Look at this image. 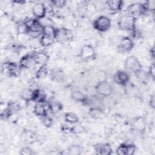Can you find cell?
Listing matches in <instances>:
<instances>
[{
	"label": "cell",
	"mask_w": 155,
	"mask_h": 155,
	"mask_svg": "<svg viewBox=\"0 0 155 155\" xmlns=\"http://www.w3.org/2000/svg\"><path fill=\"white\" fill-rule=\"evenodd\" d=\"M111 25V19L108 16L104 15L98 16L93 23L94 28L99 32H105L108 31Z\"/></svg>",
	"instance_id": "cell-5"
},
{
	"label": "cell",
	"mask_w": 155,
	"mask_h": 155,
	"mask_svg": "<svg viewBox=\"0 0 155 155\" xmlns=\"http://www.w3.org/2000/svg\"><path fill=\"white\" fill-rule=\"evenodd\" d=\"M108 8L113 12H117L122 10L124 6V2L120 0H110L105 1Z\"/></svg>",
	"instance_id": "cell-17"
},
{
	"label": "cell",
	"mask_w": 155,
	"mask_h": 155,
	"mask_svg": "<svg viewBox=\"0 0 155 155\" xmlns=\"http://www.w3.org/2000/svg\"><path fill=\"white\" fill-rule=\"evenodd\" d=\"M42 124L45 127L48 128L52 125V124L53 123V120L51 117H50L47 115V116L42 117Z\"/></svg>",
	"instance_id": "cell-32"
},
{
	"label": "cell",
	"mask_w": 155,
	"mask_h": 155,
	"mask_svg": "<svg viewBox=\"0 0 155 155\" xmlns=\"http://www.w3.org/2000/svg\"><path fill=\"white\" fill-rule=\"evenodd\" d=\"M150 56L151 57V58L153 59H154V55H155V54H154V53H155V51H154V46H153L150 49Z\"/></svg>",
	"instance_id": "cell-37"
},
{
	"label": "cell",
	"mask_w": 155,
	"mask_h": 155,
	"mask_svg": "<svg viewBox=\"0 0 155 155\" xmlns=\"http://www.w3.org/2000/svg\"><path fill=\"white\" fill-rule=\"evenodd\" d=\"M136 18L127 13L119 18L117 22V25L122 30L132 32L136 28Z\"/></svg>",
	"instance_id": "cell-1"
},
{
	"label": "cell",
	"mask_w": 155,
	"mask_h": 155,
	"mask_svg": "<svg viewBox=\"0 0 155 155\" xmlns=\"http://www.w3.org/2000/svg\"><path fill=\"white\" fill-rule=\"evenodd\" d=\"M35 90L31 88H25L21 93V97L26 102H29L34 101Z\"/></svg>",
	"instance_id": "cell-21"
},
{
	"label": "cell",
	"mask_w": 155,
	"mask_h": 155,
	"mask_svg": "<svg viewBox=\"0 0 155 155\" xmlns=\"http://www.w3.org/2000/svg\"><path fill=\"white\" fill-rule=\"evenodd\" d=\"M64 120L67 123H69L71 124H74L78 123L79 117L74 113L67 112V113H65L64 114Z\"/></svg>",
	"instance_id": "cell-25"
},
{
	"label": "cell",
	"mask_w": 155,
	"mask_h": 155,
	"mask_svg": "<svg viewBox=\"0 0 155 155\" xmlns=\"http://www.w3.org/2000/svg\"><path fill=\"white\" fill-rule=\"evenodd\" d=\"M33 64H35L33 58V54H24L21 58L19 61V64L22 69L23 68L27 69L30 68V67L33 65Z\"/></svg>",
	"instance_id": "cell-18"
},
{
	"label": "cell",
	"mask_w": 155,
	"mask_h": 155,
	"mask_svg": "<svg viewBox=\"0 0 155 155\" xmlns=\"http://www.w3.org/2000/svg\"><path fill=\"white\" fill-rule=\"evenodd\" d=\"M125 68L131 73L138 74L142 71V66L139 59L133 55L129 56L127 58L124 62Z\"/></svg>",
	"instance_id": "cell-4"
},
{
	"label": "cell",
	"mask_w": 155,
	"mask_h": 155,
	"mask_svg": "<svg viewBox=\"0 0 155 155\" xmlns=\"http://www.w3.org/2000/svg\"><path fill=\"white\" fill-rule=\"evenodd\" d=\"M57 31V28L53 27L50 24H46L43 25L42 28V33L44 35H47L50 36H54L55 38V35Z\"/></svg>",
	"instance_id": "cell-26"
},
{
	"label": "cell",
	"mask_w": 155,
	"mask_h": 155,
	"mask_svg": "<svg viewBox=\"0 0 155 155\" xmlns=\"http://www.w3.org/2000/svg\"><path fill=\"white\" fill-rule=\"evenodd\" d=\"M55 40V38L52 36L42 34L39 38V44L42 47H48L53 44Z\"/></svg>",
	"instance_id": "cell-23"
},
{
	"label": "cell",
	"mask_w": 155,
	"mask_h": 155,
	"mask_svg": "<svg viewBox=\"0 0 155 155\" xmlns=\"http://www.w3.org/2000/svg\"><path fill=\"white\" fill-rule=\"evenodd\" d=\"M67 153L70 155H79L82 153V148L78 145H71L68 148Z\"/></svg>",
	"instance_id": "cell-27"
},
{
	"label": "cell",
	"mask_w": 155,
	"mask_h": 155,
	"mask_svg": "<svg viewBox=\"0 0 155 155\" xmlns=\"http://www.w3.org/2000/svg\"><path fill=\"white\" fill-rule=\"evenodd\" d=\"M48 110V104L46 105L45 102H37L34 105L33 113L36 116L43 117L47 115Z\"/></svg>",
	"instance_id": "cell-14"
},
{
	"label": "cell",
	"mask_w": 155,
	"mask_h": 155,
	"mask_svg": "<svg viewBox=\"0 0 155 155\" xmlns=\"http://www.w3.org/2000/svg\"><path fill=\"white\" fill-rule=\"evenodd\" d=\"M67 4V1L64 0H56V1H51V5L55 8H61L65 6Z\"/></svg>",
	"instance_id": "cell-31"
},
{
	"label": "cell",
	"mask_w": 155,
	"mask_h": 155,
	"mask_svg": "<svg viewBox=\"0 0 155 155\" xmlns=\"http://www.w3.org/2000/svg\"><path fill=\"white\" fill-rule=\"evenodd\" d=\"M104 111L103 107H90L88 110V114L90 116L94 119H99L102 118L104 116Z\"/></svg>",
	"instance_id": "cell-20"
},
{
	"label": "cell",
	"mask_w": 155,
	"mask_h": 155,
	"mask_svg": "<svg viewBox=\"0 0 155 155\" xmlns=\"http://www.w3.org/2000/svg\"><path fill=\"white\" fill-rule=\"evenodd\" d=\"M95 90L97 94L102 97L110 96L113 93L112 85L107 81H101L95 86Z\"/></svg>",
	"instance_id": "cell-6"
},
{
	"label": "cell",
	"mask_w": 155,
	"mask_h": 155,
	"mask_svg": "<svg viewBox=\"0 0 155 155\" xmlns=\"http://www.w3.org/2000/svg\"><path fill=\"white\" fill-rule=\"evenodd\" d=\"M155 71H154V63H152L150 67H149V70H148V74L150 75V76L154 79V74H155Z\"/></svg>",
	"instance_id": "cell-35"
},
{
	"label": "cell",
	"mask_w": 155,
	"mask_h": 155,
	"mask_svg": "<svg viewBox=\"0 0 155 155\" xmlns=\"http://www.w3.org/2000/svg\"><path fill=\"white\" fill-rule=\"evenodd\" d=\"M48 110L53 114L60 112L63 109L62 104L57 101H52L48 103Z\"/></svg>",
	"instance_id": "cell-22"
},
{
	"label": "cell",
	"mask_w": 155,
	"mask_h": 155,
	"mask_svg": "<svg viewBox=\"0 0 155 155\" xmlns=\"http://www.w3.org/2000/svg\"><path fill=\"white\" fill-rule=\"evenodd\" d=\"M136 150L135 145L133 143L127 144V155H132L134 154Z\"/></svg>",
	"instance_id": "cell-34"
},
{
	"label": "cell",
	"mask_w": 155,
	"mask_h": 155,
	"mask_svg": "<svg viewBox=\"0 0 155 155\" xmlns=\"http://www.w3.org/2000/svg\"><path fill=\"white\" fill-rule=\"evenodd\" d=\"M143 7L145 8V10L146 12H154L155 10V1L154 0H150L147 1L143 3Z\"/></svg>",
	"instance_id": "cell-29"
},
{
	"label": "cell",
	"mask_w": 155,
	"mask_h": 155,
	"mask_svg": "<svg viewBox=\"0 0 155 155\" xmlns=\"http://www.w3.org/2000/svg\"><path fill=\"white\" fill-rule=\"evenodd\" d=\"M131 126L134 130L140 133H143L147 128V122L142 116H136L133 119Z\"/></svg>",
	"instance_id": "cell-12"
},
{
	"label": "cell",
	"mask_w": 155,
	"mask_h": 155,
	"mask_svg": "<svg viewBox=\"0 0 155 155\" xmlns=\"http://www.w3.org/2000/svg\"><path fill=\"white\" fill-rule=\"evenodd\" d=\"M73 38V32L68 28H57L55 35V39L61 43H65L70 41Z\"/></svg>",
	"instance_id": "cell-8"
},
{
	"label": "cell",
	"mask_w": 155,
	"mask_h": 155,
	"mask_svg": "<svg viewBox=\"0 0 155 155\" xmlns=\"http://www.w3.org/2000/svg\"><path fill=\"white\" fill-rule=\"evenodd\" d=\"M127 14L133 16L137 19V17L144 15L146 12L143 3L134 2L130 4L127 8Z\"/></svg>",
	"instance_id": "cell-7"
},
{
	"label": "cell",
	"mask_w": 155,
	"mask_h": 155,
	"mask_svg": "<svg viewBox=\"0 0 155 155\" xmlns=\"http://www.w3.org/2000/svg\"><path fill=\"white\" fill-rule=\"evenodd\" d=\"M114 82L122 87H125L130 81V76L127 71H118L113 77Z\"/></svg>",
	"instance_id": "cell-11"
},
{
	"label": "cell",
	"mask_w": 155,
	"mask_h": 155,
	"mask_svg": "<svg viewBox=\"0 0 155 155\" xmlns=\"http://www.w3.org/2000/svg\"><path fill=\"white\" fill-rule=\"evenodd\" d=\"M22 68L19 65V63L17 64L14 62L7 61L2 64L1 70L2 72L10 77H18L20 75V73Z\"/></svg>",
	"instance_id": "cell-3"
},
{
	"label": "cell",
	"mask_w": 155,
	"mask_h": 155,
	"mask_svg": "<svg viewBox=\"0 0 155 155\" xmlns=\"http://www.w3.org/2000/svg\"><path fill=\"white\" fill-rule=\"evenodd\" d=\"M94 150L96 153L100 155H110L112 153L111 147L108 143L96 144Z\"/></svg>",
	"instance_id": "cell-16"
},
{
	"label": "cell",
	"mask_w": 155,
	"mask_h": 155,
	"mask_svg": "<svg viewBox=\"0 0 155 155\" xmlns=\"http://www.w3.org/2000/svg\"><path fill=\"white\" fill-rule=\"evenodd\" d=\"M19 154L21 155H32L34 154L33 150L29 147H24L21 148Z\"/></svg>",
	"instance_id": "cell-33"
},
{
	"label": "cell",
	"mask_w": 155,
	"mask_h": 155,
	"mask_svg": "<svg viewBox=\"0 0 155 155\" xmlns=\"http://www.w3.org/2000/svg\"><path fill=\"white\" fill-rule=\"evenodd\" d=\"M71 97L73 101L77 102H79L86 105L88 98V97L84 93L79 90L73 91L71 94Z\"/></svg>",
	"instance_id": "cell-19"
},
{
	"label": "cell",
	"mask_w": 155,
	"mask_h": 155,
	"mask_svg": "<svg viewBox=\"0 0 155 155\" xmlns=\"http://www.w3.org/2000/svg\"><path fill=\"white\" fill-rule=\"evenodd\" d=\"M31 10L35 18L39 20L45 18L47 9L44 3L36 2L33 5Z\"/></svg>",
	"instance_id": "cell-10"
},
{
	"label": "cell",
	"mask_w": 155,
	"mask_h": 155,
	"mask_svg": "<svg viewBox=\"0 0 155 155\" xmlns=\"http://www.w3.org/2000/svg\"><path fill=\"white\" fill-rule=\"evenodd\" d=\"M47 73H48V70L47 68V65L39 66V68L37 70L36 72V76L39 79L44 78L47 76Z\"/></svg>",
	"instance_id": "cell-28"
},
{
	"label": "cell",
	"mask_w": 155,
	"mask_h": 155,
	"mask_svg": "<svg viewBox=\"0 0 155 155\" xmlns=\"http://www.w3.org/2000/svg\"><path fill=\"white\" fill-rule=\"evenodd\" d=\"M149 105L153 109L155 108V99L154 94L150 96V98L149 100Z\"/></svg>",
	"instance_id": "cell-36"
},
{
	"label": "cell",
	"mask_w": 155,
	"mask_h": 155,
	"mask_svg": "<svg viewBox=\"0 0 155 155\" xmlns=\"http://www.w3.org/2000/svg\"><path fill=\"white\" fill-rule=\"evenodd\" d=\"M32 54L35 64L39 66L47 65L50 57L44 51H37Z\"/></svg>",
	"instance_id": "cell-15"
},
{
	"label": "cell",
	"mask_w": 155,
	"mask_h": 155,
	"mask_svg": "<svg viewBox=\"0 0 155 155\" xmlns=\"http://www.w3.org/2000/svg\"><path fill=\"white\" fill-rule=\"evenodd\" d=\"M21 109V105L16 102H9L7 104V110L10 116L18 113Z\"/></svg>",
	"instance_id": "cell-24"
},
{
	"label": "cell",
	"mask_w": 155,
	"mask_h": 155,
	"mask_svg": "<svg viewBox=\"0 0 155 155\" xmlns=\"http://www.w3.org/2000/svg\"><path fill=\"white\" fill-rule=\"evenodd\" d=\"M134 45L133 39L130 37L125 36L120 39L117 45V50L120 53L128 52L133 48Z\"/></svg>",
	"instance_id": "cell-9"
},
{
	"label": "cell",
	"mask_w": 155,
	"mask_h": 155,
	"mask_svg": "<svg viewBox=\"0 0 155 155\" xmlns=\"http://www.w3.org/2000/svg\"><path fill=\"white\" fill-rule=\"evenodd\" d=\"M24 23L27 29L28 34L31 35L33 38H34V35L37 37L39 36L40 33H42L43 24L39 19L30 18L25 21Z\"/></svg>",
	"instance_id": "cell-2"
},
{
	"label": "cell",
	"mask_w": 155,
	"mask_h": 155,
	"mask_svg": "<svg viewBox=\"0 0 155 155\" xmlns=\"http://www.w3.org/2000/svg\"><path fill=\"white\" fill-rule=\"evenodd\" d=\"M95 55V50L91 45L85 44L81 47L79 56L82 59H90L94 58Z\"/></svg>",
	"instance_id": "cell-13"
},
{
	"label": "cell",
	"mask_w": 155,
	"mask_h": 155,
	"mask_svg": "<svg viewBox=\"0 0 155 155\" xmlns=\"http://www.w3.org/2000/svg\"><path fill=\"white\" fill-rule=\"evenodd\" d=\"M116 153L117 155H127V144L121 143L116 149Z\"/></svg>",
	"instance_id": "cell-30"
}]
</instances>
